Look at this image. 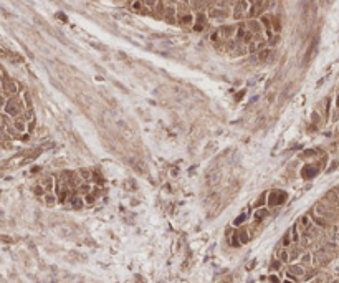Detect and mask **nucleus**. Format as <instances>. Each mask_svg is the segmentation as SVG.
I'll return each mask as SVG.
<instances>
[{"label": "nucleus", "mask_w": 339, "mask_h": 283, "mask_svg": "<svg viewBox=\"0 0 339 283\" xmlns=\"http://www.w3.org/2000/svg\"><path fill=\"white\" fill-rule=\"evenodd\" d=\"M289 232H291V239H293V243H298V242L301 240V232L300 228H298V225L295 224L291 228H289Z\"/></svg>", "instance_id": "obj_14"}, {"label": "nucleus", "mask_w": 339, "mask_h": 283, "mask_svg": "<svg viewBox=\"0 0 339 283\" xmlns=\"http://www.w3.org/2000/svg\"><path fill=\"white\" fill-rule=\"evenodd\" d=\"M283 283H296V281H293V280H289V278H286V280H283Z\"/></svg>", "instance_id": "obj_33"}, {"label": "nucleus", "mask_w": 339, "mask_h": 283, "mask_svg": "<svg viewBox=\"0 0 339 283\" xmlns=\"http://www.w3.org/2000/svg\"><path fill=\"white\" fill-rule=\"evenodd\" d=\"M268 215H270V210H268L266 207H260V209H256V212L253 214V217H255L256 222H261V220L266 219Z\"/></svg>", "instance_id": "obj_12"}, {"label": "nucleus", "mask_w": 339, "mask_h": 283, "mask_svg": "<svg viewBox=\"0 0 339 283\" xmlns=\"http://www.w3.org/2000/svg\"><path fill=\"white\" fill-rule=\"evenodd\" d=\"M230 243H232V247H240V239H238V232H233L230 235Z\"/></svg>", "instance_id": "obj_23"}, {"label": "nucleus", "mask_w": 339, "mask_h": 283, "mask_svg": "<svg viewBox=\"0 0 339 283\" xmlns=\"http://www.w3.org/2000/svg\"><path fill=\"white\" fill-rule=\"evenodd\" d=\"M238 239H240V243L243 245V243H247V242L250 240V235H248V232L243 228V230H240V232H238Z\"/></svg>", "instance_id": "obj_22"}, {"label": "nucleus", "mask_w": 339, "mask_h": 283, "mask_svg": "<svg viewBox=\"0 0 339 283\" xmlns=\"http://www.w3.org/2000/svg\"><path fill=\"white\" fill-rule=\"evenodd\" d=\"M194 22H195V18L192 17L190 13H184V15H181V17H179V23H181V25H184V27H189V25H192Z\"/></svg>", "instance_id": "obj_13"}, {"label": "nucleus", "mask_w": 339, "mask_h": 283, "mask_svg": "<svg viewBox=\"0 0 339 283\" xmlns=\"http://www.w3.org/2000/svg\"><path fill=\"white\" fill-rule=\"evenodd\" d=\"M276 258H278L281 263H289V248L281 247L278 252H276Z\"/></svg>", "instance_id": "obj_10"}, {"label": "nucleus", "mask_w": 339, "mask_h": 283, "mask_svg": "<svg viewBox=\"0 0 339 283\" xmlns=\"http://www.w3.org/2000/svg\"><path fill=\"white\" fill-rule=\"evenodd\" d=\"M96 199V194H91V192H88V194H84V204H93Z\"/></svg>", "instance_id": "obj_27"}, {"label": "nucleus", "mask_w": 339, "mask_h": 283, "mask_svg": "<svg viewBox=\"0 0 339 283\" xmlns=\"http://www.w3.org/2000/svg\"><path fill=\"white\" fill-rule=\"evenodd\" d=\"M286 200V194L283 191H271L268 194V206L270 207H276L280 204H283Z\"/></svg>", "instance_id": "obj_3"}, {"label": "nucleus", "mask_w": 339, "mask_h": 283, "mask_svg": "<svg viewBox=\"0 0 339 283\" xmlns=\"http://www.w3.org/2000/svg\"><path fill=\"white\" fill-rule=\"evenodd\" d=\"M3 89H5L7 94H15V91H17V86H15L13 81L7 80V81H5V86H3Z\"/></svg>", "instance_id": "obj_17"}, {"label": "nucleus", "mask_w": 339, "mask_h": 283, "mask_svg": "<svg viewBox=\"0 0 339 283\" xmlns=\"http://www.w3.org/2000/svg\"><path fill=\"white\" fill-rule=\"evenodd\" d=\"M217 32H218V35L227 42V40H232V38L235 36V33H237V25H223V27H220Z\"/></svg>", "instance_id": "obj_5"}, {"label": "nucleus", "mask_w": 339, "mask_h": 283, "mask_svg": "<svg viewBox=\"0 0 339 283\" xmlns=\"http://www.w3.org/2000/svg\"><path fill=\"white\" fill-rule=\"evenodd\" d=\"M209 17L212 20H223V18H227V12L223 10V7H214L210 10Z\"/></svg>", "instance_id": "obj_9"}, {"label": "nucleus", "mask_w": 339, "mask_h": 283, "mask_svg": "<svg viewBox=\"0 0 339 283\" xmlns=\"http://www.w3.org/2000/svg\"><path fill=\"white\" fill-rule=\"evenodd\" d=\"M70 200H71V206L75 207V209H81V207L84 206V200H83V197H80V195H75V194H73Z\"/></svg>", "instance_id": "obj_15"}, {"label": "nucleus", "mask_w": 339, "mask_h": 283, "mask_svg": "<svg viewBox=\"0 0 339 283\" xmlns=\"http://www.w3.org/2000/svg\"><path fill=\"white\" fill-rule=\"evenodd\" d=\"M45 199H47V206H48V207H53V206L56 204V195H55V194L47 192V194H45Z\"/></svg>", "instance_id": "obj_20"}, {"label": "nucleus", "mask_w": 339, "mask_h": 283, "mask_svg": "<svg viewBox=\"0 0 339 283\" xmlns=\"http://www.w3.org/2000/svg\"><path fill=\"white\" fill-rule=\"evenodd\" d=\"M25 121L27 119H17V121H15V128L23 133V131H25Z\"/></svg>", "instance_id": "obj_28"}, {"label": "nucleus", "mask_w": 339, "mask_h": 283, "mask_svg": "<svg viewBox=\"0 0 339 283\" xmlns=\"http://www.w3.org/2000/svg\"><path fill=\"white\" fill-rule=\"evenodd\" d=\"M298 257H300V250H298L296 247L289 248V262H295Z\"/></svg>", "instance_id": "obj_24"}, {"label": "nucleus", "mask_w": 339, "mask_h": 283, "mask_svg": "<svg viewBox=\"0 0 339 283\" xmlns=\"http://www.w3.org/2000/svg\"><path fill=\"white\" fill-rule=\"evenodd\" d=\"M281 265H283V263H281V262L278 260V258H275V260L271 262V265H270V270H271V272H275V270L278 272V270L281 268Z\"/></svg>", "instance_id": "obj_26"}, {"label": "nucleus", "mask_w": 339, "mask_h": 283, "mask_svg": "<svg viewBox=\"0 0 339 283\" xmlns=\"http://www.w3.org/2000/svg\"><path fill=\"white\" fill-rule=\"evenodd\" d=\"M266 7H268V0H256L255 3H251L250 9H248V17H250V20L261 15L265 10H266Z\"/></svg>", "instance_id": "obj_1"}, {"label": "nucleus", "mask_w": 339, "mask_h": 283, "mask_svg": "<svg viewBox=\"0 0 339 283\" xmlns=\"http://www.w3.org/2000/svg\"><path fill=\"white\" fill-rule=\"evenodd\" d=\"M5 111L9 113V114H12V116H17V114L22 111V104H20V101L17 100V98H12V100L7 101Z\"/></svg>", "instance_id": "obj_6"}, {"label": "nucleus", "mask_w": 339, "mask_h": 283, "mask_svg": "<svg viewBox=\"0 0 339 283\" xmlns=\"http://www.w3.org/2000/svg\"><path fill=\"white\" fill-rule=\"evenodd\" d=\"M142 3H144L146 7H156V5H157V0H142Z\"/></svg>", "instance_id": "obj_30"}, {"label": "nucleus", "mask_w": 339, "mask_h": 283, "mask_svg": "<svg viewBox=\"0 0 339 283\" xmlns=\"http://www.w3.org/2000/svg\"><path fill=\"white\" fill-rule=\"evenodd\" d=\"M248 9H250V7H248L247 0H238L237 5L233 7V18H237V20L243 18V15L248 13Z\"/></svg>", "instance_id": "obj_4"}, {"label": "nucleus", "mask_w": 339, "mask_h": 283, "mask_svg": "<svg viewBox=\"0 0 339 283\" xmlns=\"http://www.w3.org/2000/svg\"><path fill=\"white\" fill-rule=\"evenodd\" d=\"M304 275V266L301 263H289L286 270V278L293 281H298V278Z\"/></svg>", "instance_id": "obj_2"}, {"label": "nucleus", "mask_w": 339, "mask_h": 283, "mask_svg": "<svg viewBox=\"0 0 339 283\" xmlns=\"http://www.w3.org/2000/svg\"><path fill=\"white\" fill-rule=\"evenodd\" d=\"M311 263V253H304V255H301V265H308Z\"/></svg>", "instance_id": "obj_29"}, {"label": "nucleus", "mask_w": 339, "mask_h": 283, "mask_svg": "<svg viewBox=\"0 0 339 283\" xmlns=\"http://www.w3.org/2000/svg\"><path fill=\"white\" fill-rule=\"evenodd\" d=\"M175 15H177L175 7H166V10H164V18L167 20V22H169V23H174V22H175Z\"/></svg>", "instance_id": "obj_11"}, {"label": "nucleus", "mask_w": 339, "mask_h": 283, "mask_svg": "<svg viewBox=\"0 0 339 283\" xmlns=\"http://www.w3.org/2000/svg\"><path fill=\"white\" fill-rule=\"evenodd\" d=\"M265 204H268V194H266V192H263V194H261L260 197H258V200L255 202V207H256V209H260V207H263Z\"/></svg>", "instance_id": "obj_18"}, {"label": "nucleus", "mask_w": 339, "mask_h": 283, "mask_svg": "<svg viewBox=\"0 0 339 283\" xmlns=\"http://www.w3.org/2000/svg\"><path fill=\"white\" fill-rule=\"evenodd\" d=\"M247 2H248V3H255L256 0H247Z\"/></svg>", "instance_id": "obj_34"}, {"label": "nucleus", "mask_w": 339, "mask_h": 283, "mask_svg": "<svg viewBox=\"0 0 339 283\" xmlns=\"http://www.w3.org/2000/svg\"><path fill=\"white\" fill-rule=\"evenodd\" d=\"M43 189L47 192H51V189H53V177H45V180H43Z\"/></svg>", "instance_id": "obj_21"}, {"label": "nucleus", "mask_w": 339, "mask_h": 283, "mask_svg": "<svg viewBox=\"0 0 339 283\" xmlns=\"http://www.w3.org/2000/svg\"><path fill=\"white\" fill-rule=\"evenodd\" d=\"M207 27V15H203L202 12L195 17V22H194V30L195 32H202L203 28Z\"/></svg>", "instance_id": "obj_8"}, {"label": "nucleus", "mask_w": 339, "mask_h": 283, "mask_svg": "<svg viewBox=\"0 0 339 283\" xmlns=\"http://www.w3.org/2000/svg\"><path fill=\"white\" fill-rule=\"evenodd\" d=\"M247 28L255 36H258V35H261V32H263V25H261V22H258V20H255V18H251V20H248V25H247Z\"/></svg>", "instance_id": "obj_7"}, {"label": "nucleus", "mask_w": 339, "mask_h": 283, "mask_svg": "<svg viewBox=\"0 0 339 283\" xmlns=\"http://www.w3.org/2000/svg\"><path fill=\"white\" fill-rule=\"evenodd\" d=\"M333 283H339V281H337V280H336V281H333Z\"/></svg>", "instance_id": "obj_35"}, {"label": "nucleus", "mask_w": 339, "mask_h": 283, "mask_svg": "<svg viewBox=\"0 0 339 283\" xmlns=\"http://www.w3.org/2000/svg\"><path fill=\"white\" fill-rule=\"evenodd\" d=\"M291 243H293V239H291V232H286L283 235V242H281V245H283L285 248H288V247H291Z\"/></svg>", "instance_id": "obj_19"}, {"label": "nucleus", "mask_w": 339, "mask_h": 283, "mask_svg": "<svg viewBox=\"0 0 339 283\" xmlns=\"http://www.w3.org/2000/svg\"><path fill=\"white\" fill-rule=\"evenodd\" d=\"M247 217H248V214H242V215H238L237 219L233 220V227H238V225H242L245 220H247Z\"/></svg>", "instance_id": "obj_25"}, {"label": "nucleus", "mask_w": 339, "mask_h": 283, "mask_svg": "<svg viewBox=\"0 0 339 283\" xmlns=\"http://www.w3.org/2000/svg\"><path fill=\"white\" fill-rule=\"evenodd\" d=\"M271 53L273 51L270 50V48H263V50H260L258 55H256V56H258V61H266L270 56H271Z\"/></svg>", "instance_id": "obj_16"}, {"label": "nucleus", "mask_w": 339, "mask_h": 283, "mask_svg": "<svg viewBox=\"0 0 339 283\" xmlns=\"http://www.w3.org/2000/svg\"><path fill=\"white\" fill-rule=\"evenodd\" d=\"M78 175H80V177H81V179H89V177H91V174H89V172H88V171H81V172H80V174H78Z\"/></svg>", "instance_id": "obj_32"}, {"label": "nucleus", "mask_w": 339, "mask_h": 283, "mask_svg": "<svg viewBox=\"0 0 339 283\" xmlns=\"http://www.w3.org/2000/svg\"><path fill=\"white\" fill-rule=\"evenodd\" d=\"M268 278H270V283H280V277H278V275H275V273H271Z\"/></svg>", "instance_id": "obj_31"}]
</instances>
